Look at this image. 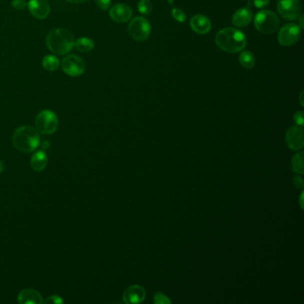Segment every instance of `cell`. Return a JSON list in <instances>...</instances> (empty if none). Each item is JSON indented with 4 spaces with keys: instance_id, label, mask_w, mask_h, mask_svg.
I'll return each instance as SVG.
<instances>
[{
    "instance_id": "obj_1",
    "label": "cell",
    "mask_w": 304,
    "mask_h": 304,
    "mask_svg": "<svg viewBox=\"0 0 304 304\" xmlns=\"http://www.w3.org/2000/svg\"><path fill=\"white\" fill-rule=\"evenodd\" d=\"M215 42L220 50L228 53H238L246 46V35L234 28L222 29L216 34Z\"/></svg>"
},
{
    "instance_id": "obj_2",
    "label": "cell",
    "mask_w": 304,
    "mask_h": 304,
    "mask_svg": "<svg viewBox=\"0 0 304 304\" xmlns=\"http://www.w3.org/2000/svg\"><path fill=\"white\" fill-rule=\"evenodd\" d=\"M12 140L14 148L24 152L35 151L40 144L38 132L32 126L17 128L14 132Z\"/></svg>"
},
{
    "instance_id": "obj_3",
    "label": "cell",
    "mask_w": 304,
    "mask_h": 304,
    "mask_svg": "<svg viewBox=\"0 0 304 304\" xmlns=\"http://www.w3.org/2000/svg\"><path fill=\"white\" fill-rule=\"evenodd\" d=\"M48 50L59 56L69 53L74 48V35L68 30L58 28L51 30L46 38Z\"/></svg>"
},
{
    "instance_id": "obj_4",
    "label": "cell",
    "mask_w": 304,
    "mask_h": 304,
    "mask_svg": "<svg viewBox=\"0 0 304 304\" xmlns=\"http://www.w3.org/2000/svg\"><path fill=\"white\" fill-rule=\"evenodd\" d=\"M255 28L263 34H272L280 28V21L275 12L268 10H262L256 14Z\"/></svg>"
},
{
    "instance_id": "obj_5",
    "label": "cell",
    "mask_w": 304,
    "mask_h": 304,
    "mask_svg": "<svg viewBox=\"0 0 304 304\" xmlns=\"http://www.w3.org/2000/svg\"><path fill=\"white\" fill-rule=\"evenodd\" d=\"M35 124L38 132L44 135H51L58 130V116L50 110H43L36 117Z\"/></svg>"
},
{
    "instance_id": "obj_6",
    "label": "cell",
    "mask_w": 304,
    "mask_h": 304,
    "mask_svg": "<svg viewBox=\"0 0 304 304\" xmlns=\"http://www.w3.org/2000/svg\"><path fill=\"white\" fill-rule=\"evenodd\" d=\"M128 33L136 42H144L151 33V25L144 17L138 16L132 19L128 25Z\"/></svg>"
},
{
    "instance_id": "obj_7",
    "label": "cell",
    "mask_w": 304,
    "mask_h": 304,
    "mask_svg": "<svg viewBox=\"0 0 304 304\" xmlns=\"http://www.w3.org/2000/svg\"><path fill=\"white\" fill-rule=\"evenodd\" d=\"M62 69L64 74L72 77H78L86 70V64L77 54H70L64 58Z\"/></svg>"
},
{
    "instance_id": "obj_8",
    "label": "cell",
    "mask_w": 304,
    "mask_h": 304,
    "mask_svg": "<svg viewBox=\"0 0 304 304\" xmlns=\"http://www.w3.org/2000/svg\"><path fill=\"white\" fill-rule=\"evenodd\" d=\"M278 11L284 19L294 21L300 17L302 6L298 0H280Z\"/></svg>"
},
{
    "instance_id": "obj_9",
    "label": "cell",
    "mask_w": 304,
    "mask_h": 304,
    "mask_svg": "<svg viewBox=\"0 0 304 304\" xmlns=\"http://www.w3.org/2000/svg\"><path fill=\"white\" fill-rule=\"evenodd\" d=\"M302 29L296 24H288L281 28L278 33V42L282 46H290L299 42Z\"/></svg>"
},
{
    "instance_id": "obj_10",
    "label": "cell",
    "mask_w": 304,
    "mask_h": 304,
    "mask_svg": "<svg viewBox=\"0 0 304 304\" xmlns=\"http://www.w3.org/2000/svg\"><path fill=\"white\" fill-rule=\"evenodd\" d=\"M27 8L33 16L40 20L46 19L50 16V4L48 0H30Z\"/></svg>"
},
{
    "instance_id": "obj_11",
    "label": "cell",
    "mask_w": 304,
    "mask_h": 304,
    "mask_svg": "<svg viewBox=\"0 0 304 304\" xmlns=\"http://www.w3.org/2000/svg\"><path fill=\"white\" fill-rule=\"evenodd\" d=\"M109 14L116 22L124 24L132 19L133 12L132 9L128 4H117L110 9Z\"/></svg>"
},
{
    "instance_id": "obj_12",
    "label": "cell",
    "mask_w": 304,
    "mask_h": 304,
    "mask_svg": "<svg viewBox=\"0 0 304 304\" xmlns=\"http://www.w3.org/2000/svg\"><path fill=\"white\" fill-rule=\"evenodd\" d=\"M286 143L292 150H300L304 148V130L299 127H292L286 133Z\"/></svg>"
},
{
    "instance_id": "obj_13",
    "label": "cell",
    "mask_w": 304,
    "mask_h": 304,
    "mask_svg": "<svg viewBox=\"0 0 304 304\" xmlns=\"http://www.w3.org/2000/svg\"><path fill=\"white\" fill-rule=\"evenodd\" d=\"M144 298H146V291L144 288L138 284L127 288L124 294V302L125 304H140L144 300Z\"/></svg>"
},
{
    "instance_id": "obj_14",
    "label": "cell",
    "mask_w": 304,
    "mask_h": 304,
    "mask_svg": "<svg viewBox=\"0 0 304 304\" xmlns=\"http://www.w3.org/2000/svg\"><path fill=\"white\" fill-rule=\"evenodd\" d=\"M190 25L194 32L198 34H206L212 29V22L210 20L202 14H196L192 17Z\"/></svg>"
},
{
    "instance_id": "obj_15",
    "label": "cell",
    "mask_w": 304,
    "mask_h": 304,
    "mask_svg": "<svg viewBox=\"0 0 304 304\" xmlns=\"http://www.w3.org/2000/svg\"><path fill=\"white\" fill-rule=\"evenodd\" d=\"M18 302L21 304H42L44 302L42 294L34 289H24L18 294Z\"/></svg>"
},
{
    "instance_id": "obj_16",
    "label": "cell",
    "mask_w": 304,
    "mask_h": 304,
    "mask_svg": "<svg viewBox=\"0 0 304 304\" xmlns=\"http://www.w3.org/2000/svg\"><path fill=\"white\" fill-rule=\"evenodd\" d=\"M252 17L254 14L251 10L244 8L239 9L234 12V16L232 17V22L238 27H246L247 25L250 24V22L252 21Z\"/></svg>"
},
{
    "instance_id": "obj_17",
    "label": "cell",
    "mask_w": 304,
    "mask_h": 304,
    "mask_svg": "<svg viewBox=\"0 0 304 304\" xmlns=\"http://www.w3.org/2000/svg\"><path fill=\"white\" fill-rule=\"evenodd\" d=\"M48 156L44 151H38L33 154L30 160V166L35 172H42L48 165Z\"/></svg>"
},
{
    "instance_id": "obj_18",
    "label": "cell",
    "mask_w": 304,
    "mask_h": 304,
    "mask_svg": "<svg viewBox=\"0 0 304 304\" xmlns=\"http://www.w3.org/2000/svg\"><path fill=\"white\" fill-rule=\"evenodd\" d=\"M74 46L80 52L86 53V52H90L91 50L94 48V43L92 40L88 38L82 37L78 38L75 43Z\"/></svg>"
},
{
    "instance_id": "obj_19",
    "label": "cell",
    "mask_w": 304,
    "mask_h": 304,
    "mask_svg": "<svg viewBox=\"0 0 304 304\" xmlns=\"http://www.w3.org/2000/svg\"><path fill=\"white\" fill-rule=\"evenodd\" d=\"M239 62L242 64V67L246 69H251L255 66L254 56L250 51H242L239 56Z\"/></svg>"
},
{
    "instance_id": "obj_20",
    "label": "cell",
    "mask_w": 304,
    "mask_h": 304,
    "mask_svg": "<svg viewBox=\"0 0 304 304\" xmlns=\"http://www.w3.org/2000/svg\"><path fill=\"white\" fill-rule=\"evenodd\" d=\"M59 66H60V61L54 56H46L42 61L43 68L48 72H54L58 70Z\"/></svg>"
},
{
    "instance_id": "obj_21",
    "label": "cell",
    "mask_w": 304,
    "mask_h": 304,
    "mask_svg": "<svg viewBox=\"0 0 304 304\" xmlns=\"http://www.w3.org/2000/svg\"><path fill=\"white\" fill-rule=\"evenodd\" d=\"M292 170L299 174H304V152H298L292 158Z\"/></svg>"
},
{
    "instance_id": "obj_22",
    "label": "cell",
    "mask_w": 304,
    "mask_h": 304,
    "mask_svg": "<svg viewBox=\"0 0 304 304\" xmlns=\"http://www.w3.org/2000/svg\"><path fill=\"white\" fill-rule=\"evenodd\" d=\"M138 8L142 14H149L152 12L154 6L150 0H140L138 4Z\"/></svg>"
},
{
    "instance_id": "obj_23",
    "label": "cell",
    "mask_w": 304,
    "mask_h": 304,
    "mask_svg": "<svg viewBox=\"0 0 304 304\" xmlns=\"http://www.w3.org/2000/svg\"><path fill=\"white\" fill-rule=\"evenodd\" d=\"M154 304H172V300H170L168 296H165L162 292H156L154 298Z\"/></svg>"
},
{
    "instance_id": "obj_24",
    "label": "cell",
    "mask_w": 304,
    "mask_h": 304,
    "mask_svg": "<svg viewBox=\"0 0 304 304\" xmlns=\"http://www.w3.org/2000/svg\"><path fill=\"white\" fill-rule=\"evenodd\" d=\"M172 14L173 18L176 21L180 22H184L186 19L185 12H183L180 9L173 8L172 11Z\"/></svg>"
},
{
    "instance_id": "obj_25",
    "label": "cell",
    "mask_w": 304,
    "mask_h": 304,
    "mask_svg": "<svg viewBox=\"0 0 304 304\" xmlns=\"http://www.w3.org/2000/svg\"><path fill=\"white\" fill-rule=\"evenodd\" d=\"M44 302L46 304H61L64 302V300L61 296H52L48 297Z\"/></svg>"
},
{
    "instance_id": "obj_26",
    "label": "cell",
    "mask_w": 304,
    "mask_h": 304,
    "mask_svg": "<svg viewBox=\"0 0 304 304\" xmlns=\"http://www.w3.org/2000/svg\"><path fill=\"white\" fill-rule=\"evenodd\" d=\"M12 6L14 8L17 10H24L27 8V3L24 0H12Z\"/></svg>"
},
{
    "instance_id": "obj_27",
    "label": "cell",
    "mask_w": 304,
    "mask_h": 304,
    "mask_svg": "<svg viewBox=\"0 0 304 304\" xmlns=\"http://www.w3.org/2000/svg\"><path fill=\"white\" fill-rule=\"evenodd\" d=\"M96 3L98 6L99 8L106 10L111 6V0H96Z\"/></svg>"
},
{
    "instance_id": "obj_28",
    "label": "cell",
    "mask_w": 304,
    "mask_h": 304,
    "mask_svg": "<svg viewBox=\"0 0 304 304\" xmlns=\"http://www.w3.org/2000/svg\"><path fill=\"white\" fill-rule=\"evenodd\" d=\"M294 122L298 126H302L304 125V112H297L294 114Z\"/></svg>"
},
{
    "instance_id": "obj_29",
    "label": "cell",
    "mask_w": 304,
    "mask_h": 304,
    "mask_svg": "<svg viewBox=\"0 0 304 304\" xmlns=\"http://www.w3.org/2000/svg\"><path fill=\"white\" fill-rule=\"evenodd\" d=\"M270 0H254V6L257 8H263L268 4Z\"/></svg>"
},
{
    "instance_id": "obj_30",
    "label": "cell",
    "mask_w": 304,
    "mask_h": 304,
    "mask_svg": "<svg viewBox=\"0 0 304 304\" xmlns=\"http://www.w3.org/2000/svg\"><path fill=\"white\" fill-rule=\"evenodd\" d=\"M294 183H296L297 188H302L304 186V181H302V178L296 177L294 178Z\"/></svg>"
},
{
    "instance_id": "obj_31",
    "label": "cell",
    "mask_w": 304,
    "mask_h": 304,
    "mask_svg": "<svg viewBox=\"0 0 304 304\" xmlns=\"http://www.w3.org/2000/svg\"><path fill=\"white\" fill-rule=\"evenodd\" d=\"M66 1H68L69 3H72V4H82V3L86 2V0H66Z\"/></svg>"
},
{
    "instance_id": "obj_32",
    "label": "cell",
    "mask_w": 304,
    "mask_h": 304,
    "mask_svg": "<svg viewBox=\"0 0 304 304\" xmlns=\"http://www.w3.org/2000/svg\"><path fill=\"white\" fill-rule=\"evenodd\" d=\"M50 143L48 141H44L43 143L42 144V149H44V150H46L48 148H50Z\"/></svg>"
},
{
    "instance_id": "obj_33",
    "label": "cell",
    "mask_w": 304,
    "mask_h": 304,
    "mask_svg": "<svg viewBox=\"0 0 304 304\" xmlns=\"http://www.w3.org/2000/svg\"><path fill=\"white\" fill-rule=\"evenodd\" d=\"M300 25H299V26H300V29H302V28H304V16L300 14Z\"/></svg>"
},
{
    "instance_id": "obj_34",
    "label": "cell",
    "mask_w": 304,
    "mask_h": 304,
    "mask_svg": "<svg viewBox=\"0 0 304 304\" xmlns=\"http://www.w3.org/2000/svg\"><path fill=\"white\" fill-rule=\"evenodd\" d=\"M3 170H4V164H3V162L0 160V174L3 172Z\"/></svg>"
},
{
    "instance_id": "obj_35",
    "label": "cell",
    "mask_w": 304,
    "mask_h": 304,
    "mask_svg": "<svg viewBox=\"0 0 304 304\" xmlns=\"http://www.w3.org/2000/svg\"><path fill=\"white\" fill-rule=\"evenodd\" d=\"M302 96H304V91H302V93H300V104H302V106H304V101H302Z\"/></svg>"
},
{
    "instance_id": "obj_36",
    "label": "cell",
    "mask_w": 304,
    "mask_h": 304,
    "mask_svg": "<svg viewBox=\"0 0 304 304\" xmlns=\"http://www.w3.org/2000/svg\"><path fill=\"white\" fill-rule=\"evenodd\" d=\"M302 194H304L302 193V196H300V200H302ZM300 206L302 207V202H300Z\"/></svg>"
}]
</instances>
